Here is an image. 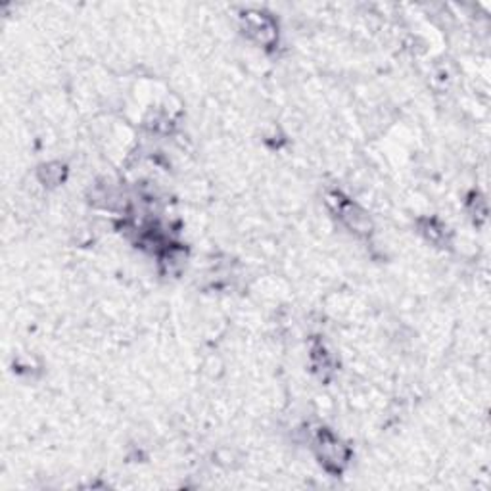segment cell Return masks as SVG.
Here are the masks:
<instances>
[{"label":"cell","instance_id":"cell-2","mask_svg":"<svg viewBox=\"0 0 491 491\" xmlns=\"http://www.w3.org/2000/svg\"><path fill=\"white\" fill-rule=\"evenodd\" d=\"M241 24H242V31L246 33V35L253 43H258L260 46L269 48V46H273L275 41L279 39L277 24L265 12L248 10L241 15Z\"/></svg>","mask_w":491,"mask_h":491},{"label":"cell","instance_id":"cell-1","mask_svg":"<svg viewBox=\"0 0 491 491\" xmlns=\"http://www.w3.org/2000/svg\"><path fill=\"white\" fill-rule=\"evenodd\" d=\"M315 453L327 470L340 472L349 459V449L340 437L329 430H319L315 436Z\"/></svg>","mask_w":491,"mask_h":491},{"label":"cell","instance_id":"cell-3","mask_svg":"<svg viewBox=\"0 0 491 491\" xmlns=\"http://www.w3.org/2000/svg\"><path fill=\"white\" fill-rule=\"evenodd\" d=\"M65 167L62 163H48L41 169V181L48 186H54L64 181Z\"/></svg>","mask_w":491,"mask_h":491}]
</instances>
